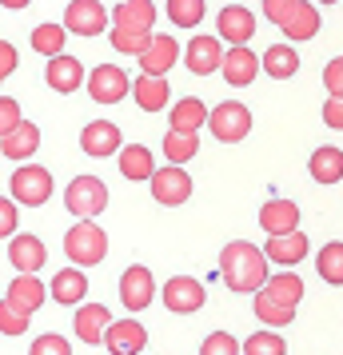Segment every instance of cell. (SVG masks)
Returning a JSON list of instances; mask_svg holds the SVG:
<instances>
[{"mask_svg": "<svg viewBox=\"0 0 343 355\" xmlns=\"http://www.w3.org/2000/svg\"><path fill=\"white\" fill-rule=\"evenodd\" d=\"M267 263H272V259L263 256L256 243L236 240L220 252V279H224L231 291H240V295H256V291L267 284V275H272Z\"/></svg>", "mask_w": 343, "mask_h": 355, "instance_id": "1", "label": "cell"}, {"mask_svg": "<svg viewBox=\"0 0 343 355\" xmlns=\"http://www.w3.org/2000/svg\"><path fill=\"white\" fill-rule=\"evenodd\" d=\"M64 256L76 263V268H92L100 259L108 256V236H104V227L92 224V220H80V224L68 227L64 236Z\"/></svg>", "mask_w": 343, "mask_h": 355, "instance_id": "2", "label": "cell"}, {"mask_svg": "<svg viewBox=\"0 0 343 355\" xmlns=\"http://www.w3.org/2000/svg\"><path fill=\"white\" fill-rule=\"evenodd\" d=\"M64 208L72 211V216H80V220L100 216V211L108 208V188H104V180L100 176H76L64 192Z\"/></svg>", "mask_w": 343, "mask_h": 355, "instance_id": "3", "label": "cell"}, {"mask_svg": "<svg viewBox=\"0 0 343 355\" xmlns=\"http://www.w3.org/2000/svg\"><path fill=\"white\" fill-rule=\"evenodd\" d=\"M208 128H212V136L220 144H240L247 132H252V112H247V104H240V100H224V104L212 108Z\"/></svg>", "mask_w": 343, "mask_h": 355, "instance_id": "4", "label": "cell"}, {"mask_svg": "<svg viewBox=\"0 0 343 355\" xmlns=\"http://www.w3.org/2000/svg\"><path fill=\"white\" fill-rule=\"evenodd\" d=\"M8 184H12V200L24 204V208H40V204H49V196H52V176H49V168H40V164H20Z\"/></svg>", "mask_w": 343, "mask_h": 355, "instance_id": "5", "label": "cell"}, {"mask_svg": "<svg viewBox=\"0 0 343 355\" xmlns=\"http://www.w3.org/2000/svg\"><path fill=\"white\" fill-rule=\"evenodd\" d=\"M148 184H152V200L164 204V208H180V204H188V196H192V176L184 172L180 164L156 168Z\"/></svg>", "mask_w": 343, "mask_h": 355, "instance_id": "6", "label": "cell"}, {"mask_svg": "<svg viewBox=\"0 0 343 355\" xmlns=\"http://www.w3.org/2000/svg\"><path fill=\"white\" fill-rule=\"evenodd\" d=\"M88 96L96 100V104H120V100L132 92V80L124 68L116 64H96L92 72H88Z\"/></svg>", "mask_w": 343, "mask_h": 355, "instance_id": "7", "label": "cell"}, {"mask_svg": "<svg viewBox=\"0 0 343 355\" xmlns=\"http://www.w3.org/2000/svg\"><path fill=\"white\" fill-rule=\"evenodd\" d=\"M152 300H156V279H152V272H148L144 263L124 268V275H120V304L128 307V315L144 311Z\"/></svg>", "mask_w": 343, "mask_h": 355, "instance_id": "8", "label": "cell"}, {"mask_svg": "<svg viewBox=\"0 0 343 355\" xmlns=\"http://www.w3.org/2000/svg\"><path fill=\"white\" fill-rule=\"evenodd\" d=\"M204 300H208V291H204V284H200L196 275H172V279L164 284V307L176 311V315L200 311Z\"/></svg>", "mask_w": 343, "mask_h": 355, "instance_id": "9", "label": "cell"}, {"mask_svg": "<svg viewBox=\"0 0 343 355\" xmlns=\"http://www.w3.org/2000/svg\"><path fill=\"white\" fill-rule=\"evenodd\" d=\"M112 24V17L104 12L100 0H68L64 8V28L76 36H100L104 28Z\"/></svg>", "mask_w": 343, "mask_h": 355, "instance_id": "10", "label": "cell"}, {"mask_svg": "<svg viewBox=\"0 0 343 355\" xmlns=\"http://www.w3.org/2000/svg\"><path fill=\"white\" fill-rule=\"evenodd\" d=\"M104 347L112 355H140L148 347V327L140 320H112V327L104 331Z\"/></svg>", "mask_w": 343, "mask_h": 355, "instance_id": "11", "label": "cell"}, {"mask_svg": "<svg viewBox=\"0 0 343 355\" xmlns=\"http://www.w3.org/2000/svg\"><path fill=\"white\" fill-rule=\"evenodd\" d=\"M216 28H220V40H228L231 49H240V44H247L256 36V12L244 8V4H224Z\"/></svg>", "mask_w": 343, "mask_h": 355, "instance_id": "12", "label": "cell"}, {"mask_svg": "<svg viewBox=\"0 0 343 355\" xmlns=\"http://www.w3.org/2000/svg\"><path fill=\"white\" fill-rule=\"evenodd\" d=\"M49 259V248L40 243V236H28V232H17L8 240V263L17 268L20 275H36Z\"/></svg>", "mask_w": 343, "mask_h": 355, "instance_id": "13", "label": "cell"}, {"mask_svg": "<svg viewBox=\"0 0 343 355\" xmlns=\"http://www.w3.org/2000/svg\"><path fill=\"white\" fill-rule=\"evenodd\" d=\"M184 64L192 68L196 76H212L224 68V44L220 36H192V44L184 49Z\"/></svg>", "mask_w": 343, "mask_h": 355, "instance_id": "14", "label": "cell"}, {"mask_svg": "<svg viewBox=\"0 0 343 355\" xmlns=\"http://www.w3.org/2000/svg\"><path fill=\"white\" fill-rule=\"evenodd\" d=\"M80 148L88 156L104 160V156H112V152L124 148V136H120V128H116L112 120H92V124H84V132H80Z\"/></svg>", "mask_w": 343, "mask_h": 355, "instance_id": "15", "label": "cell"}, {"mask_svg": "<svg viewBox=\"0 0 343 355\" xmlns=\"http://www.w3.org/2000/svg\"><path fill=\"white\" fill-rule=\"evenodd\" d=\"M283 36L292 40V44H304V40H311V36L319 33V8H315V0H295L292 12L283 17Z\"/></svg>", "mask_w": 343, "mask_h": 355, "instance_id": "16", "label": "cell"}, {"mask_svg": "<svg viewBox=\"0 0 343 355\" xmlns=\"http://www.w3.org/2000/svg\"><path fill=\"white\" fill-rule=\"evenodd\" d=\"M44 80H49L52 92H76L84 80H88V72H84V64L76 60V56H68V52H60V56H52L49 60V72H44Z\"/></svg>", "mask_w": 343, "mask_h": 355, "instance_id": "17", "label": "cell"}, {"mask_svg": "<svg viewBox=\"0 0 343 355\" xmlns=\"http://www.w3.org/2000/svg\"><path fill=\"white\" fill-rule=\"evenodd\" d=\"M224 80L236 84V88H247V84L260 76V56L247 49V44H240V49H228L224 52Z\"/></svg>", "mask_w": 343, "mask_h": 355, "instance_id": "18", "label": "cell"}, {"mask_svg": "<svg viewBox=\"0 0 343 355\" xmlns=\"http://www.w3.org/2000/svg\"><path fill=\"white\" fill-rule=\"evenodd\" d=\"M136 60H140V72H144V76H168V68L180 60V44H176L172 36H152L148 52L136 56Z\"/></svg>", "mask_w": 343, "mask_h": 355, "instance_id": "19", "label": "cell"}, {"mask_svg": "<svg viewBox=\"0 0 343 355\" xmlns=\"http://www.w3.org/2000/svg\"><path fill=\"white\" fill-rule=\"evenodd\" d=\"M260 227L267 236H288V232H299V208L292 200H267L260 208Z\"/></svg>", "mask_w": 343, "mask_h": 355, "instance_id": "20", "label": "cell"}, {"mask_svg": "<svg viewBox=\"0 0 343 355\" xmlns=\"http://www.w3.org/2000/svg\"><path fill=\"white\" fill-rule=\"evenodd\" d=\"M49 295L60 307H80L84 295H88V275H84V268H64L60 275H52Z\"/></svg>", "mask_w": 343, "mask_h": 355, "instance_id": "21", "label": "cell"}, {"mask_svg": "<svg viewBox=\"0 0 343 355\" xmlns=\"http://www.w3.org/2000/svg\"><path fill=\"white\" fill-rule=\"evenodd\" d=\"M156 24V4L152 0H120L112 12V28H132V33H152Z\"/></svg>", "mask_w": 343, "mask_h": 355, "instance_id": "22", "label": "cell"}, {"mask_svg": "<svg viewBox=\"0 0 343 355\" xmlns=\"http://www.w3.org/2000/svg\"><path fill=\"white\" fill-rule=\"evenodd\" d=\"M36 148H40V128L33 120H20L12 132L0 136V156H8V160H28Z\"/></svg>", "mask_w": 343, "mask_h": 355, "instance_id": "23", "label": "cell"}, {"mask_svg": "<svg viewBox=\"0 0 343 355\" xmlns=\"http://www.w3.org/2000/svg\"><path fill=\"white\" fill-rule=\"evenodd\" d=\"M112 327V311L104 304H80L76 307V336L84 343H104V331Z\"/></svg>", "mask_w": 343, "mask_h": 355, "instance_id": "24", "label": "cell"}, {"mask_svg": "<svg viewBox=\"0 0 343 355\" xmlns=\"http://www.w3.org/2000/svg\"><path fill=\"white\" fill-rule=\"evenodd\" d=\"M263 256L272 263H283V268H295L299 259L308 256V236L304 232H288V236H272L263 243Z\"/></svg>", "mask_w": 343, "mask_h": 355, "instance_id": "25", "label": "cell"}, {"mask_svg": "<svg viewBox=\"0 0 343 355\" xmlns=\"http://www.w3.org/2000/svg\"><path fill=\"white\" fill-rule=\"evenodd\" d=\"M4 300H12V304L20 307V311H40L44 307V300H49V291H44V284H40V275H17L12 284H8V295Z\"/></svg>", "mask_w": 343, "mask_h": 355, "instance_id": "26", "label": "cell"}, {"mask_svg": "<svg viewBox=\"0 0 343 355\" xmlns=\"http://www.w3.org/2000/svg\"><path fill=\"white\" fill-rule=\"evenodd\" d=\"M308 172L315 184H335V180H343V148H335V144L315 148L311 160H308Z\"/></svg>", "mask_w": 343, "mask_h": 355, "instance_id": "27", "label": "cell"}, {"mask_svg": "<svg viewBox=\"0 0 343 355\" xmlns=\"http://www.w3.org/2000/svg\"><path fill=\"white\" fill-rule=\"evenodd\" d=\"M152 172H156V156H152V148L144 144H124L120 148V176L124 180H152Z\"/></svg>", "mask_w": 343, "mask_h": 355, "instance_id": "28", "label": "cell"}, {"mask_svg": "<svg viewBox=\"0 0 343 355\" xmlns=\"http://www.w3.org/2000/svg\"><path fill=\"white\" fill-rule=\"evenodd\" d=\"M208 108H204V100L196 96H184L172 104V116H168V124H172V132H200L204 124H208Z\"/></svg>", "mask_w": 343, "mask_h": 355, "instance_id": "29", "label": "cell"}, {"mask_svg": "<svg viewBox=\"0 0 343 355\" xmlns=\"http://www.w3.org/2000/svg\"><path fill=\"white\" fill-rule=\"evenodd\" d=\"M132 96H136V104L144 108V112H164V104H168V80L164 76H136L132 80Z\"/></svg>", "mask_w": 343, "mask_h": 355, "instance_id": "30", "label": "cell"}, {"mask_svg": "<svg viewBox=\"0 0 343 355\" xmlns=\"http://www.w3.org/2000/svg\"><path fill=\"white\" fill-rule=\"evenodd\" d=\"M263 72L272 80H292L295 72H299V52L292 44H272V49L263 52Z\"/></svg>", "mask_w": 343, "mask_h": 355, "instance_id": "31", "label": "cell"}, {"mask_svg": "<svg viewBox=\"0 0 343 355\" xmlns=\"http://www.w3.org/2000/svg\"><path fill=\"white\" fill-rule=\"evenodd\" d=\"M263 291L272 295V300H279V304L288 307H299V300H304V279L288 268V272L279 275H267V284H263Z\"/></svg>", "mask_w": 343, "mask_h": 355, "instance_id": "32", "label": "cell"}, {"mask_svg": "<svg viewBox=\"0 0 343 355\" xmlns=\"http://www.w3.org/2000/svg\"><path fill=\"white\" fill-rule=\"evenodd\" d=\"M252 311L260 315V323H267V327H288V323L295 320V307L279 304V300H272L267 291H256V300H252Z\"/></svg>", "mask_w": 343, "mask_h": 355, "instance_id": "33", "label": "cell"}, {"mask_svg": "<svg viewBox=\"0 0 343 355\" xmlns=\"http://www.w3.org/2000/svg\"><path fill=\"white\" fill-rule=\"evenodd\" d=\"M200 152V132H168L164 136V160L168 164H188Z\"/></svg>", "mask_w": 343, "mask_h": 355, "instance_id": "34", "label": "cell"}, {"mask_svg": "<svg viewBox=\"0 0 343 355\" xmlns=\"http://www.w3.org/2000/svg\"><path fill=\"white\" fill-rule=\"evenodd\" d=\"M315 272H319V279L324 284H335L340 288L343 284V243H324V252L315 256Z\"/></svg>", "mask_w": 343, "mask_h": 355, "instance_id": "35", "label": "cell"}, {"mask_svg": "<svg viewBox=\"0 0 343 355\" xmlns=\"http://www.w3.org/2000/svg\"><path fill=\"white\" fill-rule=\"evenodd\" d=\"M64 36H68L64 24H36V28H33V49L52 60V56H60V52H64Z\"/></svg>", "mask_w": 343, "mask_h": 355, "instance_id": "36", "label": "cell"}, {"mask_svg": "<svg viewBox=\"0 0 343 355\" xmlns=\"http://www.w3.org/2000/svg\"><path fill=\"white\" fill-rule=\"evenodd\" d=\"M244 355H288V343L276 327H267V331H256L244 339Z\"/></svg>", "mask_w": 343, "mask_h": 355, "instance_id": "37", "label": "cell"}, {"mask_svg": "<svg viewBox=\"0 0 343 355\" xmlns=\"http://www.w3.org/2000/svg\"><path fill=\"white\" fill-rule=\"evenodd\" d=\"M168 20L180 28H196L204 20V0H168Z\"/></svg>", "mask_w": 343, "mask_h": 355, "instance_id": "38", "label": "cell"}, {"mask_svg": "<svg viewBox=\"0 0 343 355\" xmlns=\"http://www.w3.org/2000/svg\"><path fill=\"white\" fill-rule=\"evenodd\" d=\"M152 44V33H132V28H112V49L124 56H144Z\"/></svg>", "mask_w": 343, "mask_h": 355, "instance_id": "39", "label": "cell"}, {"mask_svg": "<svg viewBox=\"0 0 343 355\" xmlns=\"http://www.w3.org/2000/svg\"><path fill=\"white\" fill-rule=\"evenodd\" d=\"M28 320H33V315L20 311L12 300H0V331H4V336H24V331H28Z\"/></svg>", "mask_w": 343, "mask_h": 355, "instance_id": "40", "label": "cell"}, {"mask_svg": "<svg viewBox=\"0 0 343 355\" xmlns=\"http://www.w3.org/2000/svg\"><path fill=\"white\" fill-rule=\"evenodd\" d=\"M200 355H244V347H240V339L228 336V331H212V336L204 339Z\"/></svg>", "mask_w": 343, "mask_h": 355, "instance_id": "41", "label": "cell"}, {"mask_svg": "<svg viewBox=\"0 0 343 355\" xmlns=\"http://www.w3.org/2000/svg\"><path fill=\"white\" fill-rule=\"evenodd\" d=\"M28 355H72V347H68L64 336H56V331H49V336L33 339V347H28Z\"/></svg>", "mask_w": 343, "mask_h": 355, "instance_id": "42", "label": "cell"}, {"mask_svg": "<svg viewBox=\"0 0 343 355\" xmlns=\"http://www.w3.org/2000/svg\"><path fill=\"white\" fill-rule=\"evenodd\" d=\"M17 224H20L17 200H4V196H0V240H12V236H17Z\"/></svg>", "mask_w": 343, "mask_h": 355, "instance_id": "43", "label": "cell"}, {"mask_svg": "<svg viewBox=\"0 0 343 355\" xmlns=\"http://www.w3.org/2000/svg\"><path fill=\"white\" fill-rule=\"evenodd\" d=\"M324 88H327V96L343 100V56H335V60L324 68Z\"/></svg>", "mask_w": 343, "mask_h": 355, "instance_id": "44", "label": "cell"}, {"mask_svg": "<svg viewBox=\"0 0 343 355\" xmlns=\"http://www.w3.org/2000/svg\"><path fill=\"white\" fill-rule=\"evenodd\" d=\"M20 120H24V116H20L17 100H12V96H0V136H4V132H12Z\"/></svg>", "mask_w": 343, "mask_h": 355, "instance_id": "45", "label": "cell"}, {"mask_svg": "<svg viewBox=\"0 0 343 355\" xmlns=\"http://www.w3.org/2000/svg\"><path fill=\"white\" fill-rule=\"evenodd\" d=\"M324 124H327V128H335V132H343V100L327 96V104H324Z\"/></svg>", "mask_w": 343, "mask_h": 355, "instance_id": "46", "label": "cell"}, {"mask_svg": "<svg viewBox=\"0 0 343 355\" xmlns=\"http://www.w3.org/2000/svg\"><path fill=\"white\" fill-rule=\"evenodd\" d=\"M17 64H20L17 49H12L8 40H0V80H4V76H12V72H17Z\"/></svg>", "mask_w": 343, "mask_h": 355, "instance_id": "47", "label": "cell"}, {"mask_svg": "<svg viewBox=\"0 0 343 355\" xmlns=\"http://www.w3.org/2000/svg\"><path fill=\"white\" fill-rule=\"evenodd\" d=\"M295 0H263V17L272 20V24H283V17L292 12Z\"/></svg>", "mask_w": 343, "mask_h": 355, "instance_id": "48", "label": "cell"}, {"mask_svg": "<svg viewBox=\"0 0 343 355\" xmlns=\"http://www.w3.org/2000/svg\"><path fill=\"white\" fill-rule=\"evenodd\" d=\"M33 0H0V8H8V12H20V8H28Z\"/></svg>", "mask_w": 343, "mask_h": 355, "instance_id": "49", "label": "cell"}, {"mask_svg": "<svg viewBox=\"0 0 343 355\" xmlns=\"http://www.w3.org/2000/svg\"><path fill=\"white\" fill-rule=\"evenodd\" d=\"M315 4H335V0H315Z\"/></svg>", "mask_w": 343, "mask_h": 355, "instance_id": "50", "label": "cell"}]
</instances>
